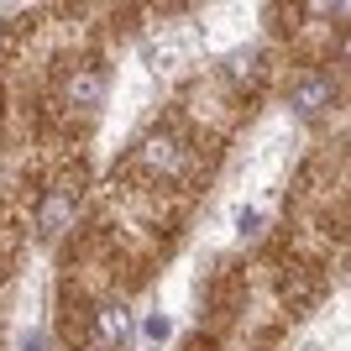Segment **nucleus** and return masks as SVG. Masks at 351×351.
<instances>
[{"label": "nucleus", "mask_w": 351, "mask_h": 351, "mask_svg": "<svg viewBox=\"0 0 351 351\" xmlns=\"http://www.w3.org/2000/svg\"><path fill=\"white\" fill-rule=\"evenodd\" d=\"M21 351H47V336H37V330H27V336H21Z\"/></svg>", "instance_id": "8"}, {"label": "nucleus", "mask_w": 351, "mask_h": 351, "mask_svg": "<svg viewBox=\"0 0 351 351\" xmlns=\"http://www.w3.org/2000/svg\"><path fill=\"white\" fill-rule=\"evenodd\" d=\"M173 336V320H168V315H152V320H147V341H168Z\"/></svg>", "instance_id": "6"}, {"label": "nucleus", "mask_w": 351, "mask_h": 351, "mask_svg": "<svg viewBox=\"0 0 351 351\" xmlns=\"http://www.w3.org/2000/svg\"><path fill=\"white\" fill-rule=\"evenodd\" d=\"M289 105H293L299 121L325 116V110L336 105V79H330V73H299V79L289 84Z\"/></svg>", "instance_id": "2"}, {"label": "nucleus", "mask_w": 351, "mask_h": 351, "mask_svg": "<svg viewBox=\"0 0 351 351\" xmlns=\"http://www.w3.org/2000/svg\"><path fill=\"white\" fill-rule=\"evenodd\" d=\"M236 226H241V236H252L263 226V215H257V210H236Z\"/></svg>", "instance_id": "7"}, {"label": "nucleus", "mask_w": 351, "mask_h": 351, "mask_svg": "<svg viewBox=\"0 0 351 351\" xmlns=\"http://www.w3.org/2000/svg\"><path fill=\"white\" fill-rule=\"evenodd\" d=\"M100 100H105V69L95 58H84L79 69H69V79H63V105L69 110H100Z\"/></svg>", "instance_id": "3"}, {"label": "nucleus", "mask_w": 351, "mask_h": 351, "mask_svg": "<svg viewBox=\"0 0 351 351\" xmlns=\"http://www.w3.org/2000/svg\"><path fill=\"white\" fill-rule=\"evenodd\" d=\"M69 215H73V194L69 189H47L43 205H37V231H43V236H58L63 226H69Z\"/></svg>", "instance_id": "4"}, {"label": "nucleus", "mask_w": 351, "mask_h": 351, "mask_svg": "<svg viewBox=\"0 0 351 351\" xmlns=\"http://www.w3.org/2000/svg\"><path fill=\"white\" fill-rule=\"evenodd\" d=\"M136 162H142L152 178H173L184 162H189V147L178 142V132H152L142 136V147H136Z\"/></svg>", "instance_id": "1"}, {"label": "nucleus", "mask_w": 351, "mask_h": 351, "mask_svg": "<svg viewBox=\"0 0 351 351\" xmlns=\"http://www.w3.org/2000/svg\"><path fill=\"white\" fill-rule=\"evenodd\" d=\"M95 336H100L105 346H126V336H132V315H126V304H100V309H95Z\"/></svg>", "instance_id": "5"}]
</instances>
